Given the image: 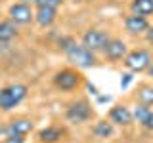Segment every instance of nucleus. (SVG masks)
<instances>
[{
  "label": "nucleus",
  "mask_w": 153,
  "mask_h": 143,
  "mask_svg": "<svg viewBox=\"0 0 153 143\" xmlns=\"http://www.w3.org/2000/svg\"><path fill=\"white\" fill-rule=\"evenodd\" d=\"M0 15H2V13H0Z\"/></svg>",
  "instance_id": "30"
},
{
  "label": "nucleus",
  "mask_w": 153,
  "mask_h": 143,
  "mask_svg": "<svg viewBox=\"0 0 153 143\" xmlns=\"http://www.w3.org/2000/svg\"><path fill=\"white\" fill-rule=\"evenodd\" d=\"M17 2H25V4H33L35 0H17Z\"/></svg>",
  "instance_id": "28"
},
{
  "label": "nucleus",
  "mask_w": 153,
  "mask_h": 143,
  "mask_svg": "<svg viewBox=\"0 0 153 143\" xmlns=\"http://www.w3.org/2000/svg\"><path fill=\"white\" fill-rule=\"evenodd\" d=\"M75 42H76V40H75L73 36H61L59 40H57V48H59V50H61V52H63V54H65V52L69 50V48L73 46Z\"/></svg>",
  "instance_id": "19"
},
{
  "label": "nucleus",
  "mask_w": 153,
  "mask_h": 143,
  "mask_svg": "<svg viewBox=\"0 0 153 143\" xmlns=\"http://www.w3.org/2000/svg\"><path fill=\"white\" fill-rule=\"evenodd\" d=\"M132 80H134V73H130V71H128V73H124L121 76V90H126L128 86L132 84Z\"/></svg>",
  "instance_id": "21"
},
{
  "label": "nucleus",
  "mask_w": 153,
  "mask_h": 143,
  "mask_svg": "<svg viewBox=\"0 0 153 143\" xmlns=\"http://www.w3.org/2000/svg\"><path fill=\"white\" fill-rule=\"evenodd\" d=\"M146 73H147V76H149V78L153 80V61H151V65H149V67L146 69Z\"/></svg>",
  "instance_id": "26"
},
{
  "label": "nucleus",
  "mask_w": 153,
  "mask_h": 143,
  "mask_svg": "<svg viewBox=\"0 0 153 143\" xmlns=\"http://www.w3.org/2000/svg\"><path fill=\"white\" fill-rule=\"evenodd\" d=\"M63 136H65V130L61 126H56V124H50V126L36 132V139L40 143H59Z\"/></svg>",
  "instance_id": "13"
},
{
  "label": "nucleus",
  "mask_w": 153,
  "mask_h": 143,
  "mask_svg": "<svg viewBox=\"0 0 153 143\" xmlns=\"http://www.w3.org/2000/svg\"><path fill=\"white\" fill-rule=\"evenodd\" d=\"M138 101L147 105V107H153V86L149 84H143L140 86V90H138Z\"/></svg>",
  "instance_id": "18"
},
{
  "label": "nucleus",
  "mask_w": 153,
  "mask_h": 143,
  "mask_svg": "<svg viewBox=\"0 0 153 143\" xmlns=\"http://www.w3.org/2000/svg\"><path fill=\"white\" fill-rule=\"evenodd\" d=\"M4 130H6V136H10V133H13V136H29V133L35 130V122L31 118H25V116L12 118L4 126Z\"/></svg>",
  "instance_id": "10"
},
{
  "label": "nucleus",
  "mask_w": 153,
  "mask_h": 143,
  "mask_svg": "<svg viewBox=\"0 0 153 143\" xmlns=\"http://www.w3.org/2000/svg\"><path fill=\"white\" fill-rule=\"evenodd\" d=\"M147 130H151V132H153V118H151V122H149V128H147Z\"/></svg>",
  "instance_id": "29"
},
{
  "label": "nucleus",
  "mask_w": 153,
  "mask_h": 143,
  "mask_svg": "<svg viewBox=\"0 0 153 143\" xmlns=\"http://www.w3.org/2000/svg\"><path fill=\"white\" fill-rule=\"evenodd\" d=\"M0 143H25V136H13V133H10Z\"/></svg>",
  "instance_id": "22"
},
{
  "label": "nucleus",
  "mask_w": 153,
  "mask_h": 143,
  "mask_svg": "<svg viewBox=\"0 0 153 143\" xmlns=\"http://www.w3.org/2000/svg\"><path fill=\"white\" fill-rule=\"evenodd\" d=\"M109 32L105 29H98V27H92V29H86L82 32V38H80V44L86 46L90 52L94 54H103L105 46L109 42Z\"/></svg>",
  "instance_id": "4"
},
{
  "label": "nucleus",
  "mask_w": 153,
  "mask_h": 143,
  "mask_svg": "<svg viewBox=\"0 0 153 143\" xmlns=\"http://www.w3.org/2000/svg\"><path fill=\"white\" fill-rule=\"evenodd\" d=\"M92 133L100 139H111L115 136V124L107 120H98L92 128Z\"/></svg>",
  "instance_id": "17"
},
{
  "label": "nucleus",
  "mask_w": 153,
  "mask_h": 143,
  "mask_svg": "<svg viewBox=\"0 0 153 143\" xmlns=\"http://www.w3.org/2000/svg\"><path fill=\"white\" fill-rule=\"evenodd\" d=\"M132 116H134V120L140 124V126L149 128V122L153 118V109L147 107V105H143V103H138L136 109L132 111Z\"/></svg>",
  "instance_id": "16"
},
{
  "label": "nucleus",
  "mask_w": 153,
  "mask_h": 143,
  "mask_svg": "<svg viewBox=\"0 0 153 143\" xmlns=\"http://www.w3.org/2000/svg\"><path fill=\"white\" fill-rule=\"evenodd\" d=\"M35 17V8L33 4H25V2H13L8 8V19H12L13 23L19 25H29Z\"/></svg>",
  "instance_id": "7"
},
{
  "label": "nucleus",
  "mask_w": 153,
  "mask_h": 143,
  "mask_svg": "<svg viewBox=\"0 0 153 143\" xmlns=\"http://www.w3.org/2000/svg\"><path fill=\"white\" fill-rule=\"evenodd\" d=\"M56 19H57V8L35 6V17H33V21H35L38 27L48 29V27H52L56 23Z\"/></svg>",
  "instance_id": "11"
},
{
  "label": "nucleus",
  "mask_w": 153,
  "mask_h": 143,
  "mask_svg": "<svg viewBox=\"0 0 153 143\" xmlns=\"http://www.w3.org/2000/svg\"><path fill=\"white\" fill-rule=\"evenodd\" d=\"M128 8H130V13H134V15H142L147 19L153 15V0H130Z\"/></svg>",
  "instance_id": "15"
},
{
  "label": "nucleus",
  "mask_w": 153,
  "mask_h": 143,
  "mask_svg": "<svg viewBox=\"0 0 153 143\" xmlns=\"http://www.w3.org/2000/svg\"><path fill=\"white\" fill-rule=\"evenodd\" d=\"M143 36H146V40H147V42H149V44L153 46V25L147 27V31L143 32Z\"/></svg>",
  "instance_id": "23"
},
{
  "label": "nucleus",
  "mask_w": 153,
  "mask_h": 143,
  "mask_svg": "<svg viewBox=\"0 0 153 143\" xmlns=\"http://www.w3.org/2000/svg\"><path fill=\"white\" fill-rule=\"evenodd\" d=\"M75 2H79V4H90V2H96V0H75Z\"/></svg>",
  "instance_id": "27"
},
{
  "label": "nucleus",
  "mask_w": 153,
  "mask_h": 143,
  "mask_svg": "<svg viewBox=\"0 0 153 143\" xmlns=\"http://www.w3.org/2000/svg\"><path fill=\"white\" fill-rule=\"evenodd\" d=\"M126 54H128V46H126V42H124L123 38H109L107 46H105V50H103L105 59L111 61V63L123 61Z\"/></svg>",
  "instance_id": "8"
},
{
  "label": "nucleus",
  "mask_w": 153,
  "mask_h": 143,
  "mask_svg": "<svg viewBox=\"0 0 153 143\" xmlns=\"http://www.w3.org/2000/svg\"><path fill=\"white\" fill-rule=\"evenodd\" d=\"M151 61H153V55H151L149 50H146V48H136V50H130L124 55L123 63L130 73H143V71L151 65Z\"/></svg>",
  "instance_id": "6"
},
{
  "label": "nucleus",
  "mask_w": 153,
  "mask_h": 143,
  "mask_svg": "<svg viewBox=\"0 0 153 143\" xmlns=\"http://www.w3.org/2000/svg\"><path fill=\"white\" fill-rule=\"evenodd\" d=\"M111 101V95H98V103H107Z\"/></svg>",
  "instance_id": "25"
},
{
  "label": "nucleus",
  "mask_w": 153,
  "mask_h": 143,
  "mask_svg": "<svg viewBox=\"0 0 153 143\" xmlns=\"http://www.w3.org/2000/svg\"><path fill=\"white\" fill-rule=\"evenodd\" d=\"M84 84H86V88H88V90H90V94H92V95H98V88H96V86H94V84H90V82H86V80H84Z\"/></svg>",
  "instance_id": "24"
},
{
  "label": "nucleus",
  "mask_w": 153,
  "mask_h": 143,
  "mask_svg": "<svg viewBox=\"0 0 153 143\" xmlns=\"http://www.w3.org/2000/svg\"><path fill=\"white\" fill-rule=\"evenodd\" d=\"M29 95V86L16 82V84H8L4 88H0V111L10 113L16 107H19Z\"/></svg>",
  "instance_id": "1"
},
{
  "label": "nucleus",
  "mask_w": 153,
  "mask_h": 143,
  "mask_svg": "<svg viewBox=\"0 0 153 143\" xmlns=\"http://www.w3.org/2000/svg\"><path fill=\"white\" fill-rule=\"evenodd\" d=\"M65 57L69 63H73L76 69H92V67L98 65V57H96L94 52H90L86 46L75 42L69 50L65 52Z\"/></svg>",
  "instance_id": "3"
},
{
  "label": "nucleus",
  "mask_w": 153,
  "mask_h": 143,
  "mask_svg": "<svg viewBox=\"0 0 153 143\" xmlns=\"http://www.w3.org/2000/svg\"><path fill=\"white\" fill-rule=\"evenodd\" d=\"M65 0H35L33 6H52V8H59Z\"/></svg>",
  "instance_id": "20"
},
{
  "label": "nucleus",
  "mask_w": 153,
  "mask_h": 143,
  "mask_svg": "<svg viewBox=\"0 0 153 143\" xmlns=\"http://www.w3.org/2000/svg\"><path fill=\"white\" fill-rule=\"evenodd\" d=\"M19 36V27L12 19H0V44H10Z\"/></svg>",
  "instance_id": "14"
},
{
  "label": "nucleus",
  "mask_w": 153,
  "mask_h": 143,
  "mask_svg": "<svg viewBox=\"0 0 153 143\" xmlns=\"http://www.w3.org/2000/svg\"><path fill=\"white\" fill-rule=\"evenodd\" d=\"M94 116V109L88 99H76V101L67 105L65 120L71 124H84Z\"/></svg>",
  "instance_id": "5"
},
{
  "label": "nucleus",
  "mask_w": 153,
  "mask_h": 143,
  "mask_svg": "<svg viewBox=\"0 0 153 143\" xmlns=\"http://www.w3.org/2000/svg\"><path fill=\"white\" fill-rule=\"evenodd\" d=\"M52 84H54L56 90L65 94H71L75 90H79L80 86L84 84V76L80 74L79 69H73V67H65V69L56 71L54 76H52Z\"/></svg>",
  "instance_id": "2"
},
{
  "label": "nucleus",
  "mask_w": 153,
  "mask_h": 143,
  "mask_svg": "<svg viewBox=\"0 0 153 143\" xmlns=\"http://www.w3.org/2000/svg\"><path fill=\"white\" fill-rule=\"evenodd\" d=\"M109 116V122H113L115 126H130L134 122V116H132V111L126 107V105H113L107 113Z\"/></svg>",
  "instance_id": "9"
},
{
  "label": "nucleus",
  "mask_w": 153,
  "mask_h": 143,
  "mask_svg": "<svg viewBox=\"0 0 153 143\" xmlns=\"http://www.w3.org/2000/svg\"><path fill=\"white\" fill-rule=\"evenodd\" d=\"M147 27H149V19H147V17L134 15V13H130V15L124 17V31H126L128 35H132V36L143 35V32L147 31Z\"/></svg>",
  "instance_id": "12"
}]
</instances>
